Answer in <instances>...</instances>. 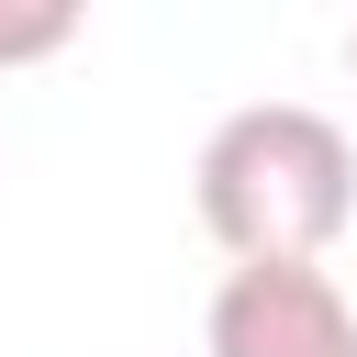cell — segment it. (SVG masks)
Returning <instances> with one entry per match:
<instances>
[{
	"label": "cell",
	"mask_w": 357,
	"mask_h": 357,
	"mask_svg": "<svg viewBox=\"0 0 357 357\" xmlns=\"http://www.w3.org/2000/svg\"><path fill=\"white\" fill-rule=\"evenodd\" d=\"M190 190H201V234L234 268H324L335 234L357 223V145L312 100H245L212 123Z\"/></svg>",
	"instance_id": "6da1fadb"
},
{
	"label": "cell",
	"mask_w": 357,
	"mask_h": 357,
	"mask_svg": "<svg viewBox=\"0 0 357 357\" xmlns=\"http://www.w3.org/2000/svg\"><path fill=\"white\" fill-rule=\"evenodd\" d=\"M357 335L335 268H223L212 312H201V346L212 357H335Z\"/></svg>",
	"instance_id": "7a4b0ae2"
},
{
	"label": "cell",
	"mask_w": 357,
	"mask_h": 357,
	"mask_svg": "<svg viewBox=\"0 0 357 357\" xmlns=\"http://www.w3.org/2000/svg\"><path fill=\"white\" fill-rule=\"evenodd\" d=\"M67 45H78V0H33V11L0 0V67H45Z\"/></svg>",
	"instance_id": "3957f363"
},
{
	"label": "cell",
	"mask_w": 357,
	"mask_h": 357,
	"mask_svg": "<svg viewBox=\"0 0 357 357\" xmlns=\"http://www.w3.org/2000/svg\"><path fill=\"white\" fill-rule=\"evenodd\" d=\"M335 357H357V335H346V346H335Z\"/></svg>",
	"instance_id": "277c9868"
},
{
	"label": "cell",
	"mask_w": 357,
	"mask_h": 357,
	"mask_svg": "<svg viewBox=\"0 0 357 357\" xmlns=\"http://www.w3.org/2000/svg\"><path fill=\"white\" fill-rule=\"evenodd\" d=\"M346 67H357V33H346Z\"/></svg>",
	"instance_id": "5b68a950"
}]
</instances>
